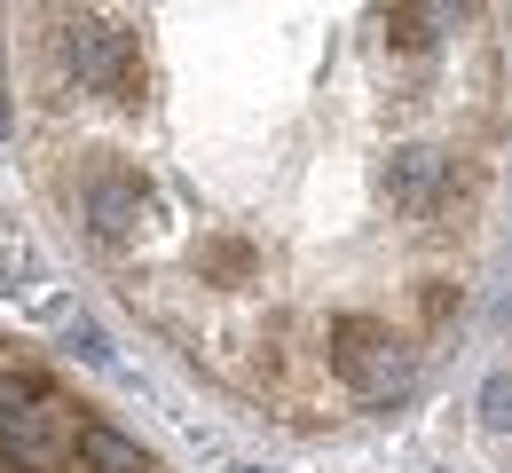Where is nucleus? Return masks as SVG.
Wrapping results in <instances>:
<instances>
[{"instance_id":"1","label":"nucleus","mask_w":512,"mask_h":473,"mask_svg":"<svg viewBox=\"0 0 512 473\" xmlns=\"http://www.w3.org/2000/svg\"><path fill=\"white\" fill-rule=\"evenodd\" d=\"M323 355H331V379H339L347 395H363V403H386V395L410 379V355H402L394 324H386V316H363V308L331 316Z\"/></svg>"},{"instance_id":"2","label":"nucleus","mask_w":512,"mask_h":473,"mask_svg":"<svg viewBox=\"0 0 512 473\" xmlns=\"http://www.w3.org/2000/svg\"><path fill=\"white\" fill-rule=\"evenodd\" d=\"M64 64L103 95V103H119V111H142V95H150V64H142V32H119V24H95V16H79L64 24Z\"/></svg>"},{"instance_id":"3","label":"nucleus","mask_w":512,"mask_h":473,"mask_svg":"<svg viewBox=\"0 0 512 473\" xmlns=\"http://www.w3.org/2000/svg\"><path fill=\"white\" fill-rule=\"evenodd\" d=\"M79 221H87L95 245L119 253L134 229L150 221V182H142L134 166H103V174H87V190H79Z\"/></svg>"},{"instance_id":"4","label":"nucleus","mask_w":512,"mask_h":473,"mask_svg":"<svg viewBox=\"0 0 512 473\" xmlns=\"http://www.w3.org/2000/svg\"><path fill=\"white\" fill-rule=\"evenodd\" d=\"M442 182H449V158H442V150H426V142H402V150L379 166V190L402 205V213H426Z\"/></svg>"},{"instance_id":"5","label":"nucleus","mask_w":512,"mask_h":473,"mask_svg":"<svg viewBox=\"0 0 512 473\" xmlns=\"http://www.w3.org/2000/svg\"><path fill=\"white\" fill-rule=\"evenodd\" d=\"M71 442H79L87 473H158V466H150V450H142L134 434H119V426H103V418H87Z\"/></svg>"},{"instance_id":"6","label":"nucleus","mask_w":512,"mask_h":473,"mask_svg":"<svg viewBox=\"0 0 512 473\" xmlns=\"http://www.w3.org/2000/svg\"><path fill=\"white\" fill-rule=\"evenodd\" d=\"M442 24H449L442 0H394V8H386V40H394L402 56H426V48L442 40Z\"/></svg>"},{"instance_id":"7","label":"nucleus","mask_w":512,"mask_h":473,"mask_svg":"<svg viewBox=\"0 0 512 473\" xmlns=\"http://www.w3.org/2000/svg\"><path fill=\"white\" fill-rule=\"evenodd\" d=\"M481 418H489V426H512V371L481 379Z\"/></svg>"},{"instance_id":"8","label":"nucleus","mask_w":512,"mask_h":473,"mask_svg":"<svg viewBox=\"0 0 512 473\" xmlns=\"http://www.w3.org/2000/svg\"><path fill=\"white\" fill-rule=\"evenodd\" d=\"M418 308H426V324H449V308H457V292H449V276H426V292H418Z\"/></svg>"},{"instance_id":"9","label":"nucleus","mask_w":512,"mask_h":473,"mask_svg":"<svg viewBox=\"0 0 512 473\" xmlns=\"http://www.w3.org/2000/svg\"><path fill=\"white\" fill-rule=\"evenodd\" d=\"M213 269H221V276H245V269H253V253H245V245H213Z\"/></svg>"},{"instance_id":"10","label":"nucleus","mask_w":512,"mask_h":473,"mask_svg":"<svg viewBox=\"0 0 512 473\" xmlns=\"http://www.w3.org/2000/svg\"><path fill=\"white\" fill-rule=\"evenodd\" d=\"M0 135H8V103H0Z\"/></svg>"},{"instance_id":"11","label":"nucleus","mask_w":512,"mask_h":473,"mask_svg":"<svg viewBox=\"0 0 512 473\" xmlns=\"http://www.w3.org/2000/svg\"><path fill=\"white\" fill-rule=\"evenodd\" d=\"M237 473H260V466H237Z\"/></svg>"}]
</instances>
